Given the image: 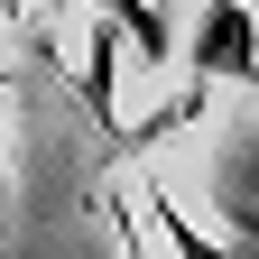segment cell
Segmentation results:
<instances>
[{
	"mask_svg": "<svg viewBox=\"0 0 259 259\" xmlns=\"http://www.w3.org/2000/svg\"><path fill=\"white\" fill-rule=\"evenodd\" d=\"M185 74L194 83H259V19H250V0H204L194 10Z\"/></svg>",
	"mask_w": 259,
	"mask_h": 259,
	"instance_id": "cell-1",
	"label": "cell"
},
{
	"mask_svg": "<svg viewBox=\"0 0 259 259\" xmlns=\"http://www.w3.org/2000/svg\"><path fill=\"white\" fill-rule=\"evenodd\" d=\"M111 222H120V250L148 259V241H139V204H130V194H111Z\"/></svg>",
	"mask_w": 259,
	"mask_h": 259,
	"instance_id": "cell-5",
	"label": "cell"
},
{
	"mask_svg": "<svg viewBox=\"0 0 259 259\" xmlns=\"http://www.w3.org/2000/svg\"><path fill=\"white\" fill-rule=\"evenodd\" d=\"M83 102H93V120H120V28H102V19L83 47Z\"/></svg>",
	"mask_w": 259,
	"mask_h": 259,
	"instance_id": "cell-3",
	"label": "cell"
},
{
	"mask_svg": "<svg viewBox=\"0 0 259 259\" xmlns=\"http://www.w3.org/2000/svg\"><path fill=\"white\" fill-rule=\"evenodd\" d=\"M148 213H157V232L176 241V259H241V250H213V241L194 232V222H185V213H176V204H167V194H157V185H148Z\"/></svg>",
	"mask_w": 259,
	"mask_h": 259,
	"instance_id": "cell-4",
	"label": "cell"
},
{
	"mask_svg": "<svg viewBox=\"0 0 259 259\" xmlns=\"http://www.w3.org/2000/svg\"><path fill=\"white\" fill-rule=\"evenodd\" d=\"M102 28H120V47H139L148 65H167L176 56V19H167V0H83Z\"/></svg>",
	"mask_w": 259,
	"mask_h": 259,
	"instance_id": "cell-2",
	"label": "cell"
}]
</instances>
